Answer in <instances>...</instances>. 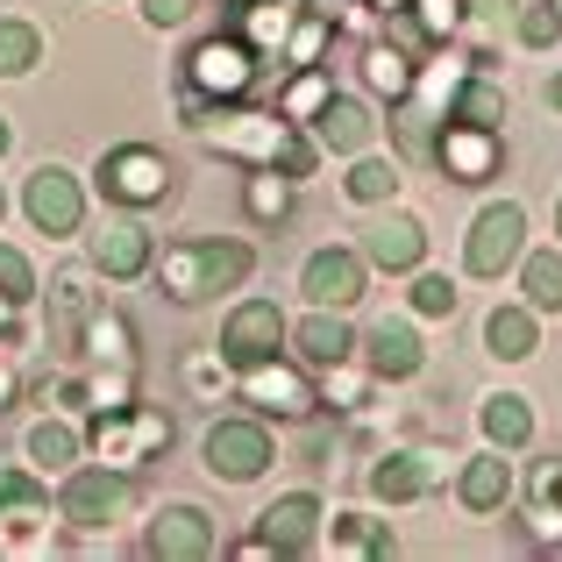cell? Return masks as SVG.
I'll return each instance as SVG.
<instances>
[{
	"label": "cell",
	"mask_w": 562,
	"mask_h": 562,
	"mask_svg": "<svg viewBox=\"0 0 562 562\" xmlns=\"http://www.w3.org/2000/svg\"><path fill=\"white\" fill-rule=\"evenodd\" d=\"M192 128H200L206 150H228V157H249V165H271V171H285V179H306V171H314V143H300V136H292V122H278V114L206 108Z\"/></svg>",
	"instance_id": "1"
},
{
	"label": "cell",
	"mask_w": 562,
	"mask_h": 562,
	"mask_svg": "<svg viewBox=\"0 0 562 562\" xmlns=\"http://www.w3.org/2000/svg\"><path fill=\"white\" fill-rule=\"evenodd\" d=\"M249 263H257L249 243H179V249H165V263H157V285H165L179 306H200V300H214V292L243 285Z\"/></svg>",
	"instance_id": "2"
},
{
	"label": "cell",
	"mask_w": 562,
	"mask_h": 562,
	"mask_svg": "<svg viewBox=\"0 0 562 562\" xmlns=\"http://www.w3.org/2000/svg\"><path fill=\"white\" fill-rule=\"evenodd\" d=\"M128 506H136V484H128V470H114V463L71 470V477H65V498H57V513H65L79 535H100V527H114Z\"/></svg>",
	"instance_id": "3"
},
{
	"label": "cell",
	"mask_w": 562,
	"mask_h": 562,
	"mask_svg": "<svg viewBox=\"0 0 562 562\" xmlns=\"http://www.w3.org/2000/svg\"><path fill=\"white\" fill-rule=\"evenodd\" d=\"M165 441H171V420L157 406H114V413L93 420V456L114 463V470H136L143 456L165 449Z\"/></svg>",
	"instance_id": "4"
},
{
	"label": "cell",
	"mask_w": 562,
	"mask_h": 562,
	"mask_svg": "<svg viewBox=\"0 0 562 562\" xmlns=\"http://www.w3.org/2000/svg\"><path fill=\"white\" fill-rule=\"evenodd\" d=\"M527 257V214L513 200L484 206L477 221H470V243H463V263L470 278H506V263Z\"/></svg>",
	"instance_id": "5"
},
{
	"label": "cell",
	"mask_w": 562,
	"mask_h": 562,
	"mask_svg": "<svg viewBox=\"0 0 562 562\" xmlns=\"http://www.w3.org/2000/svg\"><path fill=\"white\" fill-rule=\"evenodd\" d=\"M100 192H108L114 206H157L171 192V165L157 150H143V143L108 150V157H100Z\"/></svg>",
	"instance_id": "6"
},
{
	"label": "cell",
	"mask_w": 562,
	"mask_h": 562,
	"mask_svg": "<svg viewBox=\"0 0 562 562\" xmlns=\"http://www.w3.org/2000/svg\"><path fill=\"white\" fill-rule=\"evenodd\" d=\"M449 463H456V456L435 449V441H427V449H392V456L371 470V492L384 498V506H406V498L441 492V484H449Z\"/></svg>",
	"instance_id": "7"
},
{
	"label": "cell",
	"mask_w": 562,
	"mask_h": 562,
	"mask_svg": "<svg viewBox=\"0 0 562 562\" xmlns=\"http://www.w3.org/2000/svg\"><path fill=\"white\" fill-rule=\"evenodd\" d=\"M278 342H285V314H278L271 300H243L228 321H221V363H235V371L278 357Z\"/></svg>",
	"instance_id": "8"
},
{
	"label": "cell",
	"mask_w": 562,
	"mask_h": 562,
	"mask_svg": "<svg viewBox=\"0 0 562 562\" xmlns=\"http://www.w3.org/2000/svg\"><path fill=\"white\" fill-rule=\"evenodd\" d=\"M263 463H271L263 420H214L206 427V470H214V477L249 484V477H263Z\"/></svg>",
	"instance_id": "9"
},
{
	"label": "cell",
	"mask_w": 562,
	"mask_h": 562,
	"mask_svg": "<svg viewBox=\"0 0 562 562\" xmlns=\"http://www.w3.org/2000/svg\"><path fill=\"white\" fill-rule=\"evenodd\" d=\"M22 206H29V221H36L43 235H79V221H86V192H79V179H71L65 165L29 171Z\"/></svg>",
	"instance_id": "10"
},
{
	"label": "cell",
	"mask_w": 562,
	"mask_h": 562,
	"mask_svg": "<svg viewBox=\"0 0 562 562\" xmlns=\"http://www.w3.org/2000/svg\"><path fill=\"white\" fill-rule=\"evenodd\" d=\"M300 292L314 306H357L363 300V249H314L300 271Z\"/></svg>",
	"instance_id": "11"
},
{
	"label": "cell",
	"mask_w": 562,
	"mask_h": 562,
	"mask_svg": "<svg viewBox=\"0 0 562 562\" xmlns=\"http://www.w3.org/2000/svg\"><path fill=\"white\" fill-rule=\"evenodd\" d=\"M150 555L157 562H200V555H214V520H206L200 506H165L150 520Z\"/></svg>",
	"instance_id": "12"
},
{
	"label": "cell",
	"mask_w": 562,
	"mask_h": 562,
	"mask_svg": "<svg viewBox=\"0 0 562 562\" xmlns=\"http://www.w3.org/2000/svg\"><path fill=\"white\" fill-rule=\"evenodd\" d=\"M249 79H257V65H249V43L214 36V43H200V50H192V93L228 100V93H243Z\"/></svg>",
	"instance_id": "13"
},
{
	"label": "cell",
	"mask_w": 562,
	"mask_h": 562,
	"mask_svg": "<svg viewBox=\"0 0 562 562\" xmlns=\"http://www.w3.org/2000/svg\"><path fill=\"white\" fill-rule=\"evenodd\" d=\"M427 257V228L413 214H384L363 228V263H378V271H420Z\"/></svg>",
	"instance_id": "14"
},
{
	"label": "cell",
	"mask_w": 562,
	"mask_h": 562,
	"mask_svg": "<svg viewBox=\"0 0 562 562\" xmlns=\"http://www.w3.org/2000/svg\"><path fill=\"white\" fill-rule=\"evenodd\" d=\"M321 541V498L314 492H292L263 513V549L271 555H306Z\"/></svg>",
	"instance_id": "15"
},
{
	"label": "cell",
	"mask_w": 562,
	"mask_h": 562,
	"mask_svg": "<svg viewBox=\"0 0 562 562\" xmlns=\"http://www.w3.org/2000/svg\"><path fill=\"white\" fill-rule=\"evenodd\" d=\"M43 527H50V498L36 492V477H0V541L29 549Z\"/></svg>",
	"instance_id": "16"
},
{
	"label": "cell",
	"mask_w": 562,
	"mask_h": 562,
	"mask_svg": "<svg viewBox=\"0 0 562 562\" xmlns=\"http://www.w3.org/2000/svg\"><path fill=\"white\" fill-rule=\"evenodd\" d=\"M363 363H371V378H413L427 363L420 335H413V321H378L371 335H363Z\"/></svg>",
	"instance_id": "17"
},
{
	"label": "cell",
	"mask_w": 562,
	"mask_h": 562,
	"mask_svg": "<svg viewBox=\"0 0 562 562\" xmlns=\"http://www.w3.org/2000/svg\"><path fill=\"white\" fill-rule=\"evenodd\" d=\"M292 342H300V357L314 363V371H342L349 349H357V335L342 328V306H314V314L292 328Z\"/></svg>",
	"instance_id": "18"
},
{
	"label": "cell",
	"mask_w": 562,
	"mask_h": 562,
	"mask_svg": "<svg viewBox=\"0 0 562 562\" xmlns=\"http://www.w3.org/2000/svg\"><path fill=\"white\" fill-rule=\"evenodd\" d=\"M243 392L257 398L263 413H314V384H306L300 371H285L278 357L249 363V371H243Z\"/></svg>",
	"instance_id": "19"
},
{
	"label": "cell",
	"mask_w": 562,
	"mask_h": 562,
	"mask_svg": "<svg viewBox=\"0 0 562 562\" xmlns=\"http://www.w3.org/2000/svg\"><path fill=\"white\" fill-rule=\"evenodd\" d=\"M93 263L108 278H143L150 271V228H143V221H108V228L93 235Z\"/></svg>",
	"instance_id": "20"
},
{
	"label": "cell",
	"mask_w": 562,
	"mask_h": 562,
	"mask_svg": "<svg viewBox=\"0 0 562 562\" xmlns=\"http://www.w3.org/2000/svg\"><path fill=\"white\" fill-rule=\"evenodd\" d=\"M441 165L456 171L463 186H477V179H492L498 171V143H492V128H470V122H449V136H441Z\"/></svg>",
	"instance_id": "21"
},
{
	"label": "cell",
	"mask_w": 562,
	"mask_h": 562,
	"mask_svg": "<svg viewBox=\"0 0 562 562\" xmlns=\"http://www.w3.org/2000/svg\"><path fill=\"white\" fill-rule=\"evenodd\" d=\"M314 128H321V143L342 150V157H363V150H371V136H378L371 108H363V100H342V93H328V108L314 114Z\"/></svg>",
	"instance_id": "22"
},
{
	"label": "cell",
	"mask_w": 562,
	"mask_h": 562,
	"mask_svg": "<svg viewBox=\"0 0 562 562\" xmlns=\"http://www.w3.org/2000/svg\"><path fill=\"white\" fill-rule=\"evenodd\" d=\"M456 492H463V506H470V513H498V506L513 498V463H506V449L470 456L463 477H456Z\"/></svg>",
	"instance_id": "23"
},
{
	"label": "cell",
	"mask_w": 562,
	"mask_h": 562,
	"mask_svg": "<svg viewBox=\"0 0 562 562\" xmlns=\"http://www.w3.org/2000/svg\"><path fill=\"white\" fill-rule=\"evenodd\" d=\"M449 122H470V128H492V136H498V122H506V86H492V79H456Z\"/></svg>",
	"instance_id": "24"
},
{
	"label": "cell",
	"mask_w": 562,
	"mask_h": 562,
	"mask_svg": "<svg viewBox=\"0 0 562 562\" xmlns=\"http://www.w3.org/2000/svg\"><path fill=\"white\" fill-rule=\"evenodd\" d=\"M484 435H492V449H527L535 441V413H527V398L520 392H498V398H484Z\"/></svg>",
	"instance_id": "25"
},
{
	"label": "cell",
	"mask_w": 562,
	"mask_h": 562,
	"mask_svg": "<svg viewBox=\"0 0 562 562\" xmlns=\"http://www.w3.org/2000/svg\"><path fill=\"white\" fill-rule=\"evenodd\" d=\"M520 292L535 314H562V249H535L520 257Z\"/></svg>",
	"instance_id": "26"
},
{
	"label": "cell",
	"mask_w": 562,
	"mask_h": 562,
	"mask_svg": "<svg viewBox=\"0 0 562 562\" xmlns=\"http://www.w3.org/2000/svg\"><path fill=\"white\" fill-rule=\"evenodd\" d=\"M484 342H492V357H506V363L535 357V306H498V314L484 321Z\"/></svg>",
	"instance_id": "27"
},
{
	"label": "cell",
	"mask_w": 562,
	"mask_h": 562,
	"mask_svg": "<svg viewBox=\"0 0 562 562\" xmlns=\"http://www.w3.org/2000/svg\"><path fill=\"white\" fill-rule=\"evenodd\" d=\"M363 79H371L384 100H413V79H420V65H413L406 50H392V43H371V50H363Z\"/></svg>",
	"instance_id": "28"
},
{
	"label": "cell",
	"mask_w": 562,
	"mask_h": 562,
	"mask_svg": "<svg viewBox=\"0 0 562 562\" xmlns=\"http://www.w3.org/2000/svg\"><path fill=\"white\" fill-rule=\"evenodd\" d=\"M43 57V36L29 22H0V79H22V71H36Z\"/></svg>",
	"instance_id": "29"
},
{
	"label": "cell",
	"mask_w": 562,
	"mask_h": 562,
	"mask_svg": "<svg viewBox=\"0 0 562 562\" xmlns=\"http://www.w3.org/2000/svg\"><path fill=\"white\" fill-rule=\"evenodd\" d=\"M86 357L93 363H128V321L122 314H86Z\"/></svg>",
	"instance_id": "30"
},
{
	"label": "cell",
	"mask_w": 562,
	"mask_h": 562,
	"mask_svg": "<svg viewBox=\"0 0 562 562\" xmlns=\"http://www.w3.org/2000/svg\"><path fill=\"white\" fill-rule=\"evenodd\" d=\"M335 555H392V535L378 520H363V513H342L335 520Z\"/></svg>",
	"instance_id": "31"
},
{
	"label": "cell",
	"mask_w": 562,
	"mask_h": 562,
	"mask_svg": "<svg viewBox=\"0 0 562 562\" xmlns=\"http://www.w3.org/2000/svg\"><path fill=\"white\" fill-rule=\"evenodd\" d=\"M29 456L43 470H65V463H79V435L65 420H43V427H29Z\"/></svg>",
	"instance_id": "32"
},
{
	"label": "cell",
	"mask_w": 562,
	"mask_h": 562,
	"mask_svg": "<svg viewBox=\"0 0 562 562\" xmlns=\"http://www.w3.org/2000/svg\"><path fill=\"white\" fill-rule=\"evenodd\" d=\"M392 192H398V165H384V157H357V171H349V200L378 206V200H392Z\"/></svg>",
	"instance_id": "33"
},
{
	"label": "cell",
	"mask_w": 562,
	"mask_h": 562,
	"mask_svg": "<svg viewBox=\"0 0 562 562\" xmlns=\"http://www.w3.org/2000/svg\"><path fill=\"white\" fill-rule=\"evenodd\" d=\"M520 14V0H463V29L477 43H492V36H506V22Z\"/></svg>",
	"instance_id": "34"
},
{
	"label": "cell",
	"mask_w": 562,
	"mask_h": 562,
	"mask_svg": "<svg viewBox=\"0 0 562 562\" xmlns=\"http://www.w3.org/2000/svg\"><path fill=\"white\" fill-rule=\"evenodd\" d=\"M328 93H335V86H328V71H314V65H306V79L285 93V122H314V114L328 108Z\"/></svg>",
	"instance_id": "35"
},
{
	"label": "cell",
	"mask_w": 562,
	"mask_h": 562,
	"mask_svg": "<svg viewBox=\"0 0 562 562\" xmlns=\"http://www.w3.org/2000/svg\"><path fill=\"white\" fill-rule=\"evenodd\" d=\"M513 29H520V43H527V50H549V43H562V8H527V0H520Z\"/></svg>",
	"instance_id": "36"
},
{
	"label": "cell",
	"mask_w": 562,
	"mask_h": 562,
	"mask_svg": "<svg viewBox=\"0 0 562 562\" xmlns=\"http://www.w3.org/2000/svg\"><path fill=\"white\" fill-rule=\"evenodd\" d=\"M0 300H14V306L36 300V271H29V257L8 249V243H0Z\"/></svg>",
	"instance_id": "37"
},
{
	"label": "cell",
	"mask_w": 562,
	"mask_h": 562,
	"mask_svg": "<svg viewBox=\"0 0 562 562\" xmlns=\"http://www.w3.org/2000/svg\"><path fill=\"white\" fill-rule=\"evenodd\" d=\"M285 206H292L285 179H249V214H257V221H285Z\"/></svg>",
	"instance_id": "38"
},
{
	"label": "cell",
	"mask_w": 562,
	"mask_h": 562,
	"mask_svg": "<svg viewBox=\"0 0 562 562\" xmlns=\"http://www.w3.org/2000/svg\"><path fill=\"white\" fill-rule=\"evenodd\" d=\"M413 314H456V285L449 278H413Z\"/></svg>",
	"instance_id": "39"
},
{
	"label": "cell",
	"mask_w": 562,
	"mask_h": 562,
	"mask_svg": "<svg viewBox=\"0 0 562 562\" xmlns=\"http://www.w3.org/2000/svg\"><path fill=\"white\" fill-rule=\"evenodd\" d=\"M535 513H541V527L562 513V463H541L535 470Z\"/></svg>",
	"instance_id": "40"
},
{
	"label": "cell",
	"mask_w": 562,
	"mask_h": 562,
	"mask_svg": "<svg viewBox=\"0 0 562 562\" xmlns=\"http://www.w3.org/2000/svg\"><path fill=\"white\" fill-rule=\"evenodd\" d=\"M413 8H420V29H427V36L463 29V0H413Z\"/></svg>",
	"instance_id": "41"
},
{
	"label": "cell",
	"mask_w": 562,
	"mask_h": 562,
	"mask_svg": "<svg viewBox=\"0 0 562 562\" xmlns=\"http://www.w3.org/2000/svg\"><path fill=\"white\" fill-rule=\"evenodd\" d=\"M321 36H328V22H300L285 36V57H292V65H314V57H321Z\"/></svg>",
	"instance_id": "42"
},
{
	"label": "cell",
	"mask_w": 562,
	"mask_h": 562,
	"mask_svg": "<svg viewBox=\"0 0 562 562\" xmlns=\"http://www.w3.org/2000/svg\"><path fill=\"white\" fill-rule=\"evenodd\" d=\"M249 36H257V43H285V8L257 0V8H249Z\"/></svg>",
	"instance_id": "43"
},
{
	"label": "cell",
	"mask_w": 562,
	"mask_h": 562,
	"mask_svg": "<svg viewBox=\"0 0 562 562\" xmlns=\"http://www.w3.org/2000/svg\"><path fill=\"white\" fill-rule=\"evenodd\" d=\"M143 14H150V29H179L192 14V0H143Z\"/></svg>",
	"instance_id": "44"
},
{
	"label": "cell",
	"mask_w": 562,
	"mask_h": 562,
	"mask_svg": "<svg viewBox=\"0 0 562 562\" xmlns=\"http://www.w3.org/2000/svg\"><path fill=\"white\" fill-rule=\"evenodd\" d=\"M8 398H14V378H8V363H0V406H8Z\"/></svg>",
	"instance_id": "45"
},
{
	"label": "cell",
	"mask_w": 562,
	"mask_h": 562,
	"mask_svg": "<svg viewBox=\"0 0 562 562\" xmlns=\"http://www.w3.org/2000/svg\"><path fill=\"white\" fill-rule=\"evenodd\" d=\"M8 143H14V128H8V114H0V157H8Z\"/></svg>",
	"instance_id": "46"
},
{
	"label": "cell",
	"mask_w": 562,
	"mask_h": 562,
	"mask_svg": "<svg viewBox=\"0 0 562 562\" xmlns=\"http://www.w3.org/2000/svg\"><path fill=\"white\" fill-rule=\"evenodd\" d=\"M549 100H555V108H562V79H555V86H549Z\"/></svg>",
	"instance_id": "47"
},
{
	"label": "cell",
	"mask_w": 562,
	"mask_h": 562,
	"mask_svg": "<svg viewBox=\"0 0 562 562\" xmlns=\"http://www.w3.org/2000/svg\"><path fill=\"white\" fill-rule=\"evenodd\" d=\"M378 8H413V0H378Z\"/></svg>",
	"instance_id": "48"
},
{
	"label": "cell",
	"mask_w": 562,
	"mask_h": 562,
	"mask_svg": "<svg viewBox=\"0 0 562 562\" xmlns=\"http://www.w3.org/2000/svg\"><path fill=\"white\" fill-rule=\"evenodd\" d=\"M555 235H562V200H555Z\"/></svg>",
	"instance_id": "49"
},
{
	"label": "cell",
	"mask_w": 562,
	"mask_h": 562,
	"mask_svg": "<svg viewBox=\"0 0 562 562\" xmlns=\"http://www.w3.org/2000/svg\"><path fill=\"white\" fill-rule=\"evenodd\" d=\"M0 214H8V192H0Z\"/></svg>",
	"instance_id": "50"
},
{
	"label": "cell",
	"mask_w": 562,
	"mask_h": 562,
	"mask_svg": "<svg viewBox=\"0 0 562 562\" xmlns=\"http://www.w3.org/2000/svg\"><path fill=\"white\" fill-rule=\"evenodd\" d=\"M228 8H243V0H228Z\"/></svg>",
	"instance_id": "51"
},
{
	"label": "cell",
	"mask_w": 562,
	"mask_h": 562,
	"mask_svg": "<svg viewBox=\"0 0 562 562\" xmlns=\"http://www.w3.org/2000/svg\"><path fill=\"white\" fill-rule=\"evenodd\" d=\"M555 8H562V0H555Z\"/></svg>",
	"instance_id": "52"
}]
</instances>
